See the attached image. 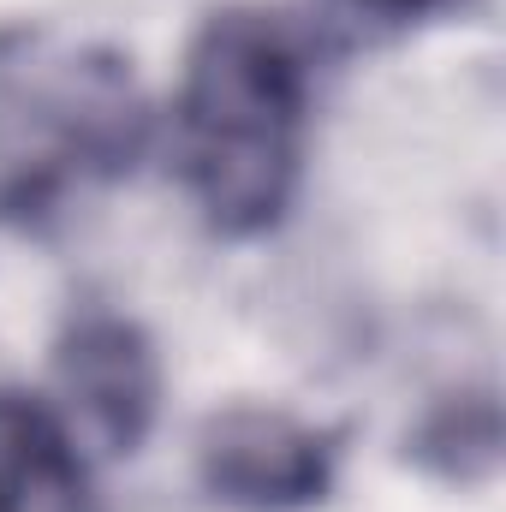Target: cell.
Here are the masks:
<instances>
[{
	"label": "cell",
	"instance_id": "cell-1",
	"mask_svg": "<svg viewBox=\"0 0 506 512\" xmlns=\"http://www.w3.org/2000/svg\"><path fill=\"white\" fill-rule=\"evenodd\" d=\"M310 143V36L262 6L215 12L173 96V161L191 209L221 239L286 221Z\"/></svg>",
	"mask_w": 506,
	"mask_h": 512
},
{
	"label": "cell",
	"instance_id": "cell-2",
	"mask_svg": "<svg viewBox=\"0 0 506 512\" xmlns=\"http://www.w3.org/2000/svg\"><path fill=\"white\" fill-rule=\"evenodd\" d=\"M131 60L60 24H0V227L42 233L78 191L120 185L149 155Z\"/></svg>",
	"mask_w": 506,
	"mask_h": 512
},
{
	"label": "cell",
	"instance_id": "cell-3",
	"mask_svg": "<svg viewBox=\"0 0 506 512\" xmlns=\"http://www.w3.org/2000/svg\"><path fill=\"white\" fill-rule=\"evenodd\" d=\"M340 441L274 405H227L197 429V483L227 512H310L334 495Z\"/></svg>",
	"mask_w": 506,
	"mask_h": 512
},
{
	"label": "cell",
	"instance_id": "cell-4",
	"mask_svg": "<svg viewBox=\"0 0 506 512\" xmlns=\"http://www.w3.org/2000/svg\"><path fill=\"white\" fill-rule=\"evenodd\" d=\"M54 376L66 405L108 453H137L161 417V352L143 322L114 304H84L54 340Z\"/></svg>",
	"mask_w": 506,
	"mask_h": 512
},
{
	"label": "cell",
	"instance_id": "cell-5",
	"mask_svg": "<svg viewBox=\"0 0 506 512\" xmlns=\"http://www.w3.org/2000/svg\"><path fill=\"white\" fill-rule=\"evenodd\" d=\"M0 512H102L72 429L18 387H0Z\"/></svg>",
	"mask_w": 506,
	"mask_h": 512
},
{
	"label": "cell",
	"instance_id": "cell-6",
	"mask_svg": "<svg viewBox=\"0 0 506 512\" xmlns=\"http://www.w3.org/2000/svg\"><path fill=\"white\" fill-rule=\"evenodd\" d=\"M501 441L495 382H459L423 405V417L405 435V459L447 489H483L501 471Z\"/></svg>",
	"mask_w": 506,
	"mask_h": 512
},
{
	"label": "cell",
	"instance_id": "cell-7",
	"mask_svg": "<svg viewBox=\"0 0 506 512\" xmlns=\"http://www.w3.org/2000/svg\"><path fill=\"white\" fill-rule=\"evenodd\" d=\"M471 0H316V30L334 48H370V42H393L411 36L447 12H465Z\"/></svg>",
	"mask_w": 506,
	"mask_h": 512
}]
</instances>
